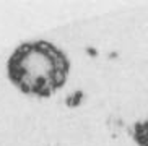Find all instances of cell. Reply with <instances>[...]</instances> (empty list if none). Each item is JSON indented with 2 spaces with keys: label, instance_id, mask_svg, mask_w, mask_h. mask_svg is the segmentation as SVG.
I'll return each instance as SVG.
<instances>
[{
  "label": "cell",
  "instance_id": "cell-1",
  "mask_svg": "<svg viewBox=\"0 0 148 146\" xmlns=\"http://www.w3.org/2000/svg\"><path fill=\"white\" fill-rule=\"evenodd\" d=\"M70 60L65 52L49 41L18 46L7 62V75L20 93L51 98L69 80Z\"/></svg>",
  "mask_w": 148,
  "mask_h": 146
},
{
  "label": "cell",
  "instance_id": "cell-2",
  "mask_svg": "<svg viewBox=\"0 0 148 146\" xmlns=\"http://www.w3.org/2000/svg\"><path fill=\"white\" fill-rule=\"evenodd\" d=\"M130 136L137 146H148V115L132 125Z\"/></svg>",
  "mask_w": 148,
  "mask_h": 146
}]
</instances>
